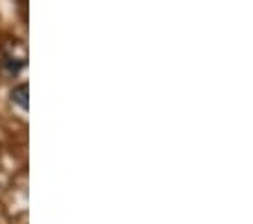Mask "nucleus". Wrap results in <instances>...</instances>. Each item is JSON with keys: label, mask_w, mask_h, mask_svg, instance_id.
<instances>
[{"label": "nucleus", "mask_w": 253, "mask_h": 224, "mask_svg": "<svg viewBox=\"0 0 253 224\" xmlns=\"http://www.w3.org/2000/svg\"><path fill=\"white\" fill-rule=\"evenodd\" d=\"M30 86L27 84H18V86H14V91H11V102L14 104H18V107L23 109V111H27L30 109Z\"/></svg>", "instance_id": "nucleus-1"}]
</instances>
